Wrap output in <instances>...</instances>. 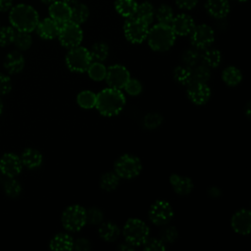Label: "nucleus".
I'll use <instances>...</instances> for the list:
<instances>
[{
  "mask_svg": "<svg viewBox=\"0 0 251 251\" xmlns=\"http://www.w3.org/2000/svg\"><path fill=\"white\" fill-rule=\"evenodd\" d=\"M9 22L17 30L31 32L39 22V16L32 6L22 3L10 9Z\"/></svg>",
  "mask_w": 251,
  "mask_h": 251,
  "instance_id": "obj_1",
  "label": "nucleus"
},
{
  "mask_svg": "<svg viewBox=\"0 0 251 251\" xmlns=\"http://www.w3.org/2000/svg\"><path fill=\"white\" fill-rule=\"evenodd\" d=\"M126 104V98L122 91L117 88H106L96 95L95 107L104 116L118 115Z\"/></svg>",
  "mask_w": 251,
  "mask_h": 251,
  "instance_id": "obj_2",
  "label": "nucleus"
},
{
  "mask_svg": "<svg viewBox=\"0 0 251 251\" xmlns=\"http://www.w3.org/2000/svg\"><path fill=\"white\" fill-rule=\"evenodd\" d=\"M176 36L170 25L159 23L148 30L146 39L152 50L163 52L169 50L174 45Z\"/></svg>",
  "mask_w": 251,
  "mask_h": 251,
  "instance_id": "obj_3",
  "label": "nucleus"
},
{
  "mask_svg": "<svg viewBox=\"0 0 251 251\" xmlns=\"http://www.w3.org/2000/svg\"><path fill=\"white\" fill-rule=\"evenodd\" d=\"M123 234L132 246H140L149 237V227L139 219H129L124 226Z\"/></svg>",
  "mask_w": 251,
  "mask_h": 251,
  "instance_id": "obj_4",
  "label": "nucleus"
},
{
  "mask_svg": "<svg viewBox=\"0 0 251 251\" xmlns=\"http://www.w3.org/2000/svg\"><path fill=\"white\" fill-rule=\"evenodd\" d=\"M92 63V57L89 50L84 47L76 46L71 48L66 56V64L68 68L76 73H83L87 71L89 65Z\"/></svg>",
  "mask_w": 251,
  "mask_h": 251,
  "instance_id": "obj_5",
  "label": "nucleus"
},
{
  "mask_svg": "<svg viewBox=\"0 0 251 251\" xmlns=\"http://www.w3.org/2000/svg\"><path fill=\"white\" fill-rule=\"evenodd\" d=\"M63 226L72 232L80 230L86 224V210L79 205L68 207L62 215Z\"/></svg>",
  "mask_w": 251,
  "mask_h": 251,
  "instance_id": "obj_6",
  "label": "nucleus"
},
{
  "mask_svg": "<svg viewBox=\"0 0 251 251\" xmlns=\"http://www.w3.org/2000/svg\"><path fill=\"white\" fill-rule=\"evenodd\" d=\"M114 168L119 177L132 178L139 175L142 165L138 157L131 154H125L115 162Z\"/></svg>",
  "mask_w": 251,
  "mask_h": 251,
  "instance_id": "obj_7",
  "label": "nucleus"
},
{
  "mask_svg": "<svg viewBox=\"0 0 251 251\" xmlns=\"http://www.w3.org/2000/svg\"><path fill=\"white\" fill-rule=\"evenodd\" d=\"M149 25L135 16L126 18L124 25L126 38L131 43H141L147 38Z\"/></svg>",
  "mask_w": 251,
  "mask_h": 251,
  "instance_id": "obj_8",
  "label": "nucleus"
},
{
  "mask_svg": "<svg viewBox=\"0 0 251 251\" xmlns=\"http://www.w3.org/2000/svg\"><path fill=\"white\" fill-rule=\"evenodd\" d=\"M83 33L79 25L71 21L60 25L58 38L60 43L67 48H74L78 46L82 41Z\"/></svg>",
  "mask_w": 251,
  "mask_h": 251,
  "instance_id": "obj_9",
  "label": "nucleus"
},
{
  "mask_svg": "<svg viewBox=\"0 0 251 251\" xmlns=\"http://www.w3.org/2000/svg\"><path fill=\"white\" fill-rule=\"evenodd\" d=\"M150 221L156 226H165L174 216V211L169 202L158 200L154 202L148 212Z\"/></svg>",
  "mask_w": 251,
  "mask_h": 251,
  "instance_id": "obj_10",
  "label": "nucleus"
},
{
  "mask_svg": "<svg viewBox=\"0 0 251 251\" xmlns=\"http://www.w3.org/2000/svg\"><path fill=\"white\" fill-rule=\"evenodd\" d=\"M191 44L194 48L200 50L208 48L215 40V32L213 28L205 24L195 25L190 33Z\"/></svg>",
  "mask_w": 251,
  "mask_h": 251,
  "instance_id": "obj_11",
  "label": "nucleus"
},
{
  "mask_svg": "<svg viewBox=\"0 0 251 251\" xmlns=\"http://www.w3.org/2000/svg\"><path fill=\"white\" fill-rule=\"evenodd\" d=\"M105 78L110 87L121 89L129 79V73L122 65H113L107 69Z\"/></svg>",
  "mask_w": 251,
  "mask_h": 251,
  "instance_id": "obj_12",
  "label": "nucleus"
},
{
  "mask_svg": "<svg viewBox=\"0 0 251 251\" xmlns=\"http://www.w3.org/2000/svg\"><path fill=\"white\" fill-rule=\"evenodd\" d=\"M23 169L21 158L14 153H6L0 159V172L8 176L15 177Z\"/></svg>",
  "mask_w": 251,
  "mask_h": 251,
  "instance_id": "obj_13",
  "label": "nucleus"
},
{
  "mask_svg": "<svg viewBox=\"0 0 251 251\" xmlns=\"http://www.w3.org/2000/svg\"><path fill=\"white\" fill-rule=\"evenodd\" d=\"M188 98L196 105L207 103L211 96V90L206 82H191L187 88Z\"/></svg>",
  "mask_w": 251,
  "mask_h": 251,
  "instance_id": "obj_14",
  "label": "nucleus"
},
{
  "mask_svg": "<svg viewBox=\"0 0 251 251\" xmlns=\"http://www.w3.org/2000/svg\"><path fill=\"white\" fill-rule=\"evenodd\" d=\"M170 25L176 35L186 36L191 33L195 24L191 16L187 14H179L173 18Z\"/></svg>",
  "mask_w": 251,
  "mask_h": 251,
  "instance_id": "obj_15",
  "label": "nucleus"
},
{
  "mask_svg": "<svg viewBox=\"0 0 251 251\" xmlns=\"http://www.w3.org/2000/svg\"><path fill=\"white\" fill-rule=\"evenodd\" d=\"M231 227L239 234L247 235L251 228V213L247 209L237 211L231 218Z\"/></svg>",
  "mask_w": 251,
  "mask_h": 251,
  "instance_id": "obj_16",
  "label": "nucleus"
},
{
  "mask_svg": "<svg viewBox=\"0 0 251 251\" xmlns=\"http://www.w3.org/2000/svg\"><path fill=\"white\" fill-rule=\"evenodd\" d=\"M49 16L60 25L71 20V6L61 0H57L49 5Z\"/></svg>",
  "mask_w": 251,
  "mask_h": 251,
  "instance_id": "obj_17",
  "label": "nucleus"
},
{
  "mask_svg": "<svg viewBox=\"0 0 251 251\" xmlns=\"http://www.w3.org/2000/svg\"><path fill=\"white\" fill-rule=\"evenodd\" d=\"M37 34L43 39H53L58 36L60 25L52 20L50 17L38 22L36 27Z\"/></svg>",
  "mask_w": 251,
  "mask_h": 251,
  "instance_id": "obj_18",
  "label": "nucleus"
},
{
  "mask_svg": "<svg viewBox=\"0 0 251 251\" xmlns=\"http://www.w3.org/2000/svg\"><path fill=\"white\" fill-rule=\"evenodd\" d=\"M205 9L211 17L223 19L228 15L230 6L227 0H206Z\"/></svg>",
  "mask_w": 251,
  "mask_h": 251,
  "instance_id": "obj_19",
  "label": "nucleus"
},
{
  "mask_svg": "<svg viewBox=\"0 0 251 251\" xmlns=\"http://www.w3.org/2000/svg\"><path fill=\"white\" fill-rule=\"evenodd\" d=\"M170 183L175 192L178 195H187L193 189V182L191 178L176 174L170 176Z\"/></svg>",
  "mask_w": 251,
  "mask_h": 251,
  "instance_id": "obj_20",
  "label": "nucleus"
},
{
  "mask_svg": "<svg viewBox=\"0 0 251 251\" xmlns=\"http://www.w3.org/2000/svg\"><path fill=\"white\" fill-rule=\"evenodd\" d=\"M3 65L9 74H18L25 67V58L19 51H11L5 57Z\"/></svg>",
  "mask_w": 251,
  "mask_h": 251,
  "instance_id": "obj_21",
  "label": "nucleus"
},
{
  "mask_svg": "<svg viewBox=\"0 0 251 251\" xmlns=\"http://www.w3.org/2000/svg\"><path fill=\"white\" fill-rule=\"evenodd\" d=\"M23 166L28 168V169H36L38 168L43 161L42 154L33 148H27L20 157Z\"/></svg>",
  "mask_w": 251,
  "mask_h": 251,
  "instance_id": "obj_22",
  "label": "nucleus"
},
{
  "mask_svg": "<svg viewBox=\"0 0 251 251\" xmlns=\"http://www.w3.org/2000/svg\"><path fill=\"white\" fill-rule=\"evenodd\" d=\"M49 247L52 250H72L74 247V239L68 233H58L56 234L49 243Z\"/></svg>",
  "mask_w": 251,
  "mask_h": 251,
  "instance_id": "obj_23",
  "label": "nucleus"
},
{
  "mask_svg": "<svg viewBox=\"0 0 251 251\" xmlns=\"http://www.w3.org/2000/svg\"><path fill=\"white\" fill-rule=\"evenodd\" d=\"M89 16V9L82 3H75L71 6V22L81 25L87 21Z\"/></svg>",
  "mask_w": 251,
  "mask_h": 251,
  "instance_id": "obj_24",
  "label": "nucleus"
},
{
  "mask_svg": "<svg viewBox=\"0 0 251 251\" xmlns=\"http://www.w3.org/2000/svg\"><path fill=\"white\" fill-rule=\"evenodd\" d=\"M137 2L135 0H116L115 9L124 18H129L135 15Z\"/></svg>",
  "mask_w": 251,
  "mask_h": 251,
  "instance_id": "obj_25",
  "label": "nucleus"
},
{
  "mask_svg": "<svg viewBox=\"0 0 251 251\" xmlns=\"http://www.w3.org/2000/svg\"><path fill=\"white\" fill-rule=\"evenodd\" d=\"M134 16L149 25L150 24H152V22L154 20L155 9L150 2L145 1V2L137 5L136 12H135Z\"/></svg>",
  "mask_w": 251,
  "mask_h": 251,
  "instance_id": "obj_26",
  "label": "nucleus"
},
{
  "mask_svg": "<svg viewBox=\"0 0 251 251\" xmlns=\"http://www.w3.org/2000/svg\"><path fill=\"white\" fill-rule=\"evenodd\" d=\"M98 232L102 239H104L105 241L112 242L118 238L120 229L116 224L112 222H105L100 226Z\"/></svg>",
  "mask_w": 251,
  "mask_h": 251,
  "instance_id": "obj_27",
  "label": "nucleus"
},
{
  "mask_svg": "<svg viewBox=\"0 0 251 251\" xmlns=\"http://www.w3.org/2000/svg\"><path fill=\"white\" fill-rule=\"evenodd\" d=\"M201 53L202 64L209 68H216L220 65L222 60L221 52L214 48H205Z\"/></svg>",
  "mask_w": 251,
  "mask_h": 251,
  "instance_id": "obj_28",
  "label": "nucleus"
},
{
  "mask_svg": "<svg viewBox=\"0 0 251 251\" xmlns=\"http://www.w3.org/2000/svg\"><path fill=\"white\" fill-rule=\"evenodd\" d=\"M222 77L226 84H227L229 86H235L241 81L242 74L239 69H237L236 67L230 66V67L226 68L223 71Z\"/></svg>",
  "mask_w": 251,
  "mask_h": 251,
  "instance_id": "obj_29",
  "label": "nucleus"
},
{
  "mask_svg": "<svg viewBox=\"0 0 251 251\" xmlns=\"http://www.w3.org/2000/svg\"><path fill=\"white\" fill-rule=\"evenodd\" d=\"M174 77L175 79L183 85H188L192 82V74H191V68L187 66H178L174 70Z\"/></svg>",
  "mask_w": 251,
  "mask_h": 251,
  "instance_id": "obj_30",
  "label": "nucleus"
},
{
  "mask_svg": "<svg viewBox=\"0 0 251 251\" xmlns=\"http://www.w3.org/2000/svg\"><path fill=\"white\" fill-rule=\"evenodd\" d=\"M192 74V82H207L211 76V72L209 67L205 66L204 64L196 65L191 68Z\"/></svg>",
  "mask_w": 251,
  "mask_h": 251,
  "instance_id": "obj_31",
  "label": "nucleus"
},
{
  "mask_svg": "<svg viewBox=\"0 0 251 251\" xmlns=\"http://www.w3.org/2000/svg\"><path fill=\"white\" fill-rule=\"evenodd\" d=\"M119 185V176L116 173H105L100 178V187L106 191H112Z\"/></svg>",
  "mask_w": 251,
  "mask_h": 251,
  "instance_id": "obj_32",
  "label": "nucleus"
},
{
  "mask_svg": "<svg viewBox=\"0 0 251 251\" xmlns=\"http://www.w3.org/2000/svg\"><path fill=\"white\" fill-rule=\"evenodd\" d=\"M155 18L160 24L170 25L174 18V11L171 6L162 4L157 8V10H155Z\"/></svg>",
  "mask_w": 251,
  "mask_h": 251,
  "instance_id": "obj_33",
  "label": "nucleus"
},
{
  "mask_svg": "<svg viewBox=\"0 0 251 251\" xmlns=\"http://www.w3.org/2000/svg\"><path fill=\"white\" fill-rule=\"evenodd\" d=\"M13 43L20 50H27L32 44V37L29 32L17 30Z\"/></svg>",
  "mask_w": 251,
  "mask_h": 251,
  "instance_id": "obj_34",
  "label": "nucleus"
},
{
  "mask_svg": "<svg viewBox=\"0 0 251 251\" xmlns=\"http://www.w3.org/2000/svg\"><path fill=\"white\" fill-rule=\"evenodd\" d=\"M76 101L77 104L84 109L93 108L96 102V94L90 90H83L78 93Z\"/></svg>",
  "mask_w": 251,
  "mask_h": 251,
  "instance_id": "obj_35",
  "label": "nucleus"
},
{
  "mask_svg": "<svg viewBox=\"0 0 251 251\" xmlns=\"http://www.w3.org/2000/svg\"><path fill=\"white\" fill-rule=\"evenodd\" d=\"M92 59L97 60L98 62H102L106 60L109 54V47L104 42H96L92 45L91 49L89 50Z\"/></svg>",
  "mask_w": 251,
  "mask_h": 251,
  "instance_id": "obj_36",
  "label": "nucleus"
},
{
  "mask_svg": "<svg viewBox=\"0 0 251 251\" xmlns=\"http://www.w3.org/2000/svg\"><path fill=\"white\" fill-rule=\"evenodd\" d=\"M87 73H88V75L90 76V78H92L93 80H96V81H100L105 78L107 69L102 63L95 62V63H91L89 65V67L87 69Z\"/></svg>",
  "mask_w": 251,
  "mask_h": 251,
  "instance_id": "obj_37",
  "label": "nucleus"
},
{
  "mask_svg": "<svg viewBox=\"0 0 251 251\" xmlns=\"http://www.w3.org/2000/svg\"><path fill=\"white\" fill-rule=\"evenodd\" d=\"M182 61L185 64V66L193 68L194 66L198 65V63L201 61V53L196 48L187 49L184 51L182 55Z\"/></svg>",
  "mask_w": 251,
  "mask_h": 251,
  "instance_id": "obj_38",
  "label": "nucleus"
},
{
  "mask_svg": "<svg viewBox=\"0 0 251 251\" xmlns=\"http://www.w3.org/2000/svg\"><path fill=\"white\" fill-rule=\"evenodd\" d=\"M16 30L13 26H0V47H6L13 43Z\"/></svg>",
  "mask_w": 251,
  "mask_h": 251,
  "instance_id": "obj_39",
  "label": "nucleus"
},
{
  "mask_svg": "<svg viewBox=\"0 0 251 251\" xmlns=\"http://www.w3.org/2000/svg\"><path fill=\"white\" fill-rule=\"evenodd\" d=\"M163 122V118L159 113L156 112H152L147 114L144 119H143V125L147 129H155L158 126H160V125Z\"/></svg>",
  "mask_w": 251,
  "mask_h": 251,
  "instance_id": "obj_40",
  "label": "nucleus"
},
{
  "mask_svg": "<svg viewBox=\"0 0 251 251\" xmlns=\"http://www.w3.org/2000/svg\"><path fill=\"white\" fill-rule=\"evenodd\" d=\"M4 190L8 196L17 197L21 193L22 187L21 184L14 179V177H9V179L4 183Z\"/></svg>",
  "mask_w": 251,
  "mask_h": 251,
  "instance_id": "obj_41",
  "label": "nucleus"
},
{
  "mask_svg": "<svg viewBox=\"0 0 251 251\" xmlns=\"http://www.w3.org/2000/svg\"><path fill=\"white\" fill-rule=\"evenodd\" d=\"M178 232L175 226H166L160 232V239L164 243H173L176 240Z\"/></svg>",
  "mask_w": 251,
  "mask_h": 251,
  "instance_id": "obj_42",
  "label": "nucleus"
},
{
  "mask_svg": "<svg viewBox=\"0 0 251 251\" xmlns=\"http://www.w3.org/2000/svg\"><path fill=\"white\" fill-rule=\"evenodd\" d=\"M143 248L147 251H159V250H165L166 246L165 243L160 239V238H147L144 243L142 244Z\"/></svg>",
  "mask_w": 251,
  "mask_h": 251,
  "instance_id": "obj_43",
  "label": "nucleus"
},
{
  "mask_svg": "<svg viewBox=\"0 0 251 251\" xmlns=\"http://www.w3.org/2000/svg\"><path fill=\"white\" fill-rule=\"evenodd\" d=\"M103 220V213L100 209L92 207L86 211V223L90 225L100 224Z\"/></svg>",
  "mask_w": 251,
  "mask_h": 251,
  "instance_id": "obj_44",
  "label": "nucleus"
},
{
  "mask_svg": "<svg viewBox=\"0 0 251 251\" xmlns=\"http://www.w3.org/2000/svg\"><path fill=\"white\" fill-rule=\"evenodd\" d=\"M124 88L126 89L127 94L135 96V95H138L142 91V84L140 83L139 80L129 77V79L125 84Z\"/></svg>",
  "mask_w": 251,
  "mask_h": 251,
  "instance_id": "obj_45",
  "label": "nucleus"
},
{
  "mask_svg": "<svg viewBox=\"0 0 251 251\" xmlns=\"http://www.w3.org/2000/svg\"><path fill=\"white\" fill-rule=\"evenodd\" d=\"M12 89V82L10 77L3 74L0 73V96L8 94Z\"/></svg>",
  "mask_w": 251,
  "mask_h": 251,
  "instance_id": "obj_46",
  "label": "nucleus"
},
{
  "mask_svg": "<svg viewBox=\"0 0 251 251\" xmlns=\"http://www.w3.org/2000/svg\"><path fill=\"white\" fill-rule=\"evenodd\" d=\"M91 248V243L86 238H78L75 241H74V247L73 249L78 250V251H86Z\"/></svg>",
  "mask_w": 251,
  "mask_h": 251,
  "instance_id": "obj_47",
  "label": "nucleus"
},
{
  "mask_svg": "<svg viewBox=\"0 0 251 251\" xmlns=\"http://www.w3.org/2000/svg\"><path fill=\"white\" fill-rule=\"evenodd\" d=\"M175 1H176V6L179 9L186 10V11L192 10L198 2V0H175Z\"/></svg>",
  "mask_w": 251,
  "mask_h": 251,
  "instance_id": "obj_48",
  "label": "nucleus"
},
{
  "mask_svg": "<svg viewBox=\"0 0 251 251\" xmlns=\"http://www.w3.org/2000/svg\"><path fill=\"white\" fill-rule=\"evenodd\" d=\"M13 7V0H0V12H8Z\"/></svg>",
  "mask_w": 251,
  "mask_h": 251,
  "instance_id": "obj_49",
  "label": "nucleus"
},
{
  "mask_svg": "<svg viewBox=\"0 0 251 251\" xmlns=\"http://www.w3.org/2000/svg\"><path fill=\"white\" fill-rule=\"evenodd\" d=\"M118 249H119V250H123V251H125V250H133V249H134V246H132L130 243H128V242L126 241V242H124V243L120 244V245L118 246Z\"/></svg>",
  "mask_w": 251,
  "mask_h": 251,
  "instance_id": "obj_50",
  "label": "nucleus"
},
{
  "mask_svg": "<svg viewBox=\"0 0 251 251\" xmlns=\"http://www.w3.org/2000/svg\"><path fill=\"white\" fill-rule=\"evenodd\" d=\"M61 1L65 2L66 4H68V5H70V6H72V5H74V4L77 3V2H79V0H61Z\"/></svg>",
  "mask_w": 251,
  "mask_h": 251,
  "instance_id": "obj_51",
  "label": "nucleus"
},
{
  "mask_svg": "<svg viewBox=\"0 0 251 251\" xmlns=\"http://www.w3.org/2000/svg\"><path fill=\"white\" fill-rule=\"evenodd\" d=\"M55 1H57V0H40V2L43 3V4H45V5H50V4H52L53 2H55Z\"/></svg>",
  "mask_w": 251,
  "mask_h": 251,
  "instance_id": "obj_52",
  "label": "nucleus"
},
{
  "mask_svg": "<svg viewBox=\"0 0 251 251\" xmlns=\"http://www.w3.org/2000/svg\"><path fill=\"white\" fill-rule=\"evenodd\" d=\"M2 111H3V103H2V100H1V98H0V115H1Z\"/></svg>",
  "mask_w": 251,
  "mask_h": 251,
  "instance_id": "obj_53",
  "label": "nucleus"
},
{
  "mask_svg": "<svg viewBox=\"0 0 251 251\" xmlns=\"http://www.w3.org/2000/svg\"><path fill=\"white\" fill-rule=\"evenodd\" d=\"M236 1H239V2H245V1H247V0H236Z\"/></svg>",
  "mask_w": 251,
  "mask_h": 251,
  "instance_id": "obj_54",
  "label": "nucleus"
}]
</instances>
